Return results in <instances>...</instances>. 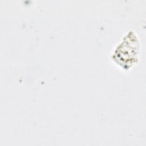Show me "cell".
Returning <instances> with one entry per match:
<instances>
[{
    "label": "cell",
    "instance_id": "cell-1",
    "mask_svg": "<svg viewBox=\"0 0 146 146\" xmlns=\"http://www.w3.org/2000/svg\"><path fill=\"white\" fill-rule=\"evenodd\" d=\"M139 51V42L136 35L129 31L116 48L114 60L124 68H128L136 61Z\"/></svg>",
    "mask_w": 146,
    "mask_h": 146
}]
</instances>
